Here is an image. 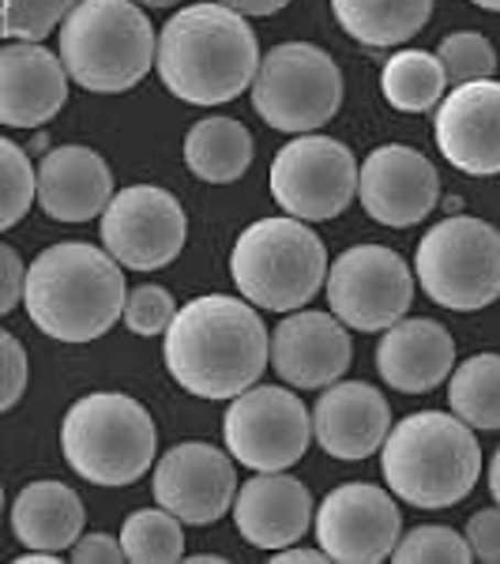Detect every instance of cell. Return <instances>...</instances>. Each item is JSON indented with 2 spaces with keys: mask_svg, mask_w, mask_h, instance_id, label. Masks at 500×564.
<instances>
[{
  "mask_svg": "<svg viewBox=\"0 0 500 564\" xmlns=\"http://www.w3.org/2000/svg\"><path fill=\"white\" fill-rule=\"evenodd\" d=\"M148 8H174V4H181V0H143Z\"/></svg>",
  "mask_w": 500,
  "mask_h": 564,
  "instance_id": "43",
  "label": "cell"
},
{
  "mask_svg": "<svg viewBox=\"0 0 500 564\" xmlns=\"http://www.w3.org/2000/svg\"><path fill=\"white\" fill-rule=\"evenodd\" d=\"M358 199L372 223L406 230L436 207L441 174L422 151L406 148V143H384L361 162Z\"/></svg>",
  "mask_w": 500,
  "mask_h": 564,
  "instance_id": "16",
  "label": "cell"
},
{
  "mask_svg": "<svg viewBox=\"0 0 500 564\" xmlns=\"http://www.w3.org/2000/svg\"><path fill=\"white\" fill-rule=\"evenodd\" d=\"M436 57H441L444 76H448L452 87L475 84V79H493V72H497L493 42H489L486 34H475V31L448 34V39L436 45Z\"/></svg>",
  "mask_w": 500,
  "mask_h": 564,
  "instance_id": "31",
  "label": "cell"
},
{
  "mask_svg": "<svg viewBox=\"0 0 500 564\" xmlns=\"http://www.w3.org/2000/svg\"><path fill=\"white\" fill-rule=\"evenodd\" d=\"M0 347H4V395H0V411H12L23 399L26 380H31V361H26L23 343L12 332L0 335Z\"/></svg>",
  "mask_w": 500,
  "mask_h": 564,
  "instance_id": "35",
  "label": "cell"
},
{
  "mask_svg": "<svg viewBox=\"0 0 500 564\" xmlns=\"http://www.w3.org/2000/svg\"><path fill=\"white\" fill-rule=\"evenodd\" d=\"M12 531L26 550L65 553L84 539V500L65 481H31L12 500Z\"/></svg>",
  "mask_w": 500,
  "mask_h": 564,
  "instance_id": "24",
  "label": "cell"
},
{
  "mask_svg": "<svg viewBox=\"0 0 500 564\" xmlns=\"http://www.w3.org/2000/svg\"><path fill=\"white\" fill-rule=\"evenodd\" d=\"M377 369L392 391L403 395H425L441 388L456 369V339L444 324L414 316L399 321L380 335L377 343Z\"/></svg>",
  "mask_w": 500,
  "mask_h": 564,
  "instance_id": "22",
  "label": "cell"
},
{
  "mask_svg": "<svg viewBox=\"0 0 500 564\" xmlns=\"http://www.w3.org/2000/svg\"><path fill=\"white\" fill-rule=\"evenodd\" d=\"M226 452L249 470H286L308 452L313 414L302 395L275 384H252L230 399L222 417Z\"/></svg>",
  "mask_w": 500,
  "mask_h": 564,
  "instance_id": "11",
  "label": "cell"
},
{
  "mask_svg": "<svg viewBox=\"0 0 500 564\" xmlns=\"http://www.w3.org/2000/svg\"><path fill=\"white\" fill-rule=\"evenodd\" d=\"M0 170H4V212H0V226L12 230L20 218L31 212L39 199V174H34L31 159L15 140H0Z\"/></svg>",
  "mask_w": 500,
  "mask_h": 564,
  "instance_id": "33",
  "label": "cell"
},
{
  "mask_svg": "<svg viewBox=\"0 0 500 564\" xmlns=\"http://www.w3.org/2000/svg\"><path fill=\"white\" fill-rule=\"evenodd\" d=\"M271 557H275L279 564H290V561H305V564H313V561H331L324 550H308V545H297V542H294V545H286V550H275Z\"/></svg>",
  "mask_w": 500,
  "mask_h": 564,
  "instance_id": "40",
  "label": "cell"
},
{
  "mask_svg": "<svg viewBox=\"0 0 500 564\" xmlns=\"http://www.w3.org/2000/svg\"><path fill=\"white\" fill-rule=\"evenodd\" d=\"M61 61L90 95H121L159 65V34L132 0H79L61 23Z\"/></svg>",
  "mask_w": 500,
  "mask_h": 564,
  "instance_id": "5",
  "label": "cell"
},
{
  "mask_svg": "<svg viewBox=\"0 0 500 564\" xmlns=\"http://www.w3.org/2000/svg\"><path fill=\"white\" fill-rule=\"evenodd\" d=\"M252 106L275 132H316L339 113L343 72L320 45L283 42L260 61Z\"/></svg>",
  "mask_w": 500,
  "mask_h": 564,
  "instance_id": "9",
  "label": "cell"
},
{
  "mask_svg": "<svg viewBox=\"0 0 500 564\" xmlns=\"http://www.w3.org/2000/svg\"><path fill=\"white\" fill-rule=\"evenodd\" d=\"M113 174L106 159L84 143H61L39 166V204L53 223H90L113 199Z\"/></svg>",
  "mask_w": 500,
  "mask_h": 564,
  "instance_id": "23",
  "label": "cell"
},
{
  "mask_svg": "<svg viewBox=\"0 0 500 564\" xmlns=\"http://www.w3.org/2000/svg\"><path fill=\"white\" fill-rule=\"evenodd\" d=\"M392 557L399 564H467L475 561V553H470L467 534L444 523H422L399 539Z\"/></svg>",
  "mask_w": 500,
  "mask_h": 564,
  "instance_id": "30",
  "label": "cell"
},
{
  "mask_svg": "<svg viewBox=\"0 0 500 564\" xmlns=\"http://www.w3.org/2000/svg\"><path fill=\"white\" fill-rule=\"evenodd\" d=\"M358 159L343 140L320 132L294 135L271 162V196L305 223L339 218L358 196Z\"/></svg>",
  "mask_w": 500,
  "mask_h": 564,
  "instance_id": "10",
  "label": "cell"
},
{
  "mask_svg": "<svg viewBox=\"0 0 500 564\" xmlns=\"http://www.w3.org/2000/svg\"><path fill=\"white\" fill-rule=\"evenodd\" d=\"M448 403L470 430H500V354H475L459 361L448 380Z\"/></svg>",
  "mask_w": 500,
  "mask_h": 564,
  "instance_id": "28",
  "label": "cell"
},
{
  "mask_svg": "<svg viewBox=\"0 0 500 564\" xmlns=\"http://www.w3.org/2000/svg\"><path fill=\"white\" fill-rule=\"evenodd\" d=\"M414 279L425 297L452 313H475L500 297V230L486 218L452 215L414 252Z\"/></svg>",
  "mask_w": 500,
  "mask_h": 564,
  "instance_id": "8",
  "label": "cell"
},
{
  "mask_svg": "<svg viewBox=\"0 0 500 564\" xmlns=\"http://www.w3.org/2000/svg\"><path fill=\"white\" fill-rule=\"evenodd\" d=\"M72 561H79V564H121L129 557H124L121 539L95 531V534H84V539L72 545Z\"/></svg>",
  "mask_w": 500,
  "mask_h": 564,
  "instance_id": "37",
  "label": "cell"
},
{
  "mask_svg": "<svg viewBox=\"0 0 500 564\" xmlns=\"http://www.w3.org/2000/svg\"><path fill=\"white\" fill-rule=\"evenodd\" d=\"M68 68L42 42H8L0 50V121L8 129H42L68 102Z\"/></svg>",
  "mask_w": 500,
  "mask_h": 564,
  "instance_id": "19",
  "label": "cell"
},
{
  "mask_svg": "<svg viewBox=\"0 0 500 564\" xmlns=\"http://www.w3.org/2000/svg\"><path fill=\"white\" fill-rule=\"evenodd\" d=\"M470 4L486 8V12H500V0H470Z\"/></svg>",
  "mask_w": 500,
  "mask_h": 564,
  "instance_id": "42",
  "label": "cell"
},
{
  "mask_svg": "<svg viewBox=\"0 0 500 564\" xmlns=\"http://www.w3.org/2000/svg\"><path fill=\"white\" fill-rule=\"evenodd\" d=\"M436 148L470 177L500 174V84L475 79L444 95L433 121Z\"/></svg>",
  "mask_w": 500,
  "mask_h": 564,
  "instance_id": "17",
  "label": "cell"
},
{
  "mask_svg": "<svg viewBox=\"0 0 500 564\" xmlns=\"http://www.w3.org/2000/svg\"><path fill=\"white\" fill-rule=\"evenodd\" d=\"M316 520L313 494L302 478L283 475V470H257L233 497V527L244 542L257 550H286L302 542L305 531Z\"/></svg>",
  "mask_w": 500,
  "mask_h": 564,
  "instance_id": "20",
  "label": "cell"
},
{
  "mask_svg": "<svg viewBox=\"0 0 500 564\" xmlns=\"http://www.w3.org/2000/svg\"><path fill=\"white\" fill-rule=\"evenodd\" d=\"M124 557L135 564H174L185 557V531L166 508H140L121 527Z\"/></svg>",
  "mask_w": 500,
  "mask_h": 564,
  "instance_id": "29",
  "label": "cell"
},
{
  "mask_svg": "<svg viewBox=\"0 0 500 564\" xmlns=\"http://www.w3.org/2000/svg\"><path fill=\"white\" fill-rule=\"evenodd\" d=\"M467 542H470L475 561L500 564V505L497 508H481V512L470 516Z\"/></svg>",
  "mask_w": 500,
  "mask_h": 564,
  "instance_id": "36",
  "label": "cell"
},
{
  "mask_svg": "<svg viewBox=\"0 0 500 564\" xmlns=\"http://www.w3.org/2000/svg\"><path fill=\"white\" fill-rule=\"evenodd\" d=\"M26 294V263L12 245H4V294H0V313H12L15 305H23Z\"/></svg>",
  "mask_w": 500,
  "mask_h": 564,
  "instance_id": "38",
  "label": "cell"
},
{
  "mask_svg": "<svg viewBox=\"0 0 500 564\" xmlns=\"http://www.w3.org/2000/svg\"><path fill=\"white\" fill-rule=\"evenodd\" d=\"M162 358L181 391L196 399H233L263 377L271 335L252 302L204 294L177 308L162 335Z\"/></svg>",
  "mask_w": 500,
  "mask_h": 564,
  "instance_id": "1",
  "label": "cell"
},
{
  "mask_svg": "<svg viewBox=\"0 0 500 564\" xmlns=\"http://www.w3.org/2000/svg\"><path fill=\"white\" fill-rule=\"evenodd\" d=\"M489 494H493V500L500 505V448H497L493 463H489Z\"/></svg>",
  "mask_w": 500,
  "mask_h": 564,
  "instance_id": "41",
  "label": "cell"
},
{
  "mask_svg": "<svg viewBox=\"0 0 500 564\" xmlns=\"http://www.w3.org/2000/svg\"><path fill=\"white\" fill-rule=\"evenodd\" d=\"M185 166L207 185H233L252 166V132L238 117H204L185 135Z\"/></svg>",
  "mask_w": 500,
  "mask_h": 564,
  "instance_id": "25",
  "label": "cell"
},
{
  "mask_svg": "<svg viewBox=\"0 0 500 564\" xmlns=\"http://www.w3.org/2000/svg\"><path fill=\"white\" fill-rule=\"evenodd\" d=\"M230 275L244 302L271 313H294L327 282V249L305 218H260L233 241Z\"/></svg>",
  "mask_w": 500,
  "mask_h": 564,
  "instance_id": "7",
  "label": "cell"
},
{
  "mask_svg": "<svg viewBox=\"0 0 500 564\" xmlns=\"http://www.w3.org/2000/svg\"><path fill=\"white\" fill-rule=\"evenodd\" d=\"M444 87L448 76L441 57L425 50H399L380 72V90L399 113H430L444 102Z\"/></svg>",
  "mask_w": 500,
  "mask_h": 564,
  "instance_id": "27",
  "label": "cell"
},
{
  "mask_svg": "<svg viewBox=\"0 0 500 564\" xmlns=\"http://www.w3.org/2000/svg\"><path fill=\"white\" fill-rule=\"evenodd\" d=\"M177 321V302L166 286H154V282H143V286L129 290V305H124V324H129L132 335H166L170 324Z\"/></svg>",
  "mask_w": 500,
  "mask_h": 564,
  "instance_id": "34",
  "label": "cell"
},
{
  "mask_svg": "<svg viewBox=\"0 0 500 564\" xmlns=\"http://www.w3.org/2000/svg\"><path fill=\"white\" fill-rule=\"evenodd\" d=\"M327 305L350 332H388L411 313L414 271L388 245H354L327 268Z\"/></svg>",
  "mask_w": 500,
  "mask_h": 564,
  "instance_id": "12",
  "label": "cell"
},
{
  "mask_svg": "<svg viewBox=\"0 0 500 564\" xmlns=\"http://www.w3.org/2000/svg\"><path fill=\"white\" fill-rule=\"evenodd\" d=\"M79 0H4V39L42 42L72 15Z\"/></svg>",
  "mask_w": 500,
  "mask_h": 564,
  "instance_id": "32",
  "label": "cell"
},
{
  "mask_svg": "<svg viewBox=\"0 0 500 564\" xmlns=\"http://www.w3.org/2000/svg\"><path fill=\"white\" fill-rule=\"evenodd\" d=\"M313 433L327 456L369 459L392 433V406L366 380H335L313 406Z\"/></svg>",
  "mask_w": 500,
  "mask_h": 564,
  "instance_id": "21",
  "label": "cell"
},
{
  "mask_svg": "<svg viewBox=\"0 0 500 564\" xmlns=\"http://www.w3.org/2000/svg\"><path fill=\"white\" fill-rule=\"evenodd\" d=\"M331 12L354 42L392 50L430 23L433 0H331Z\"/></svg>",
  "mask_w": 500,
  "mask_h": 564,
  "instance_id": "26",
  "label": "cell"
},
{
  "mask_svg": "<svg viewBox=\"0 0 500 564\" xmlns=\"http://www.w3.org/2000/svg\"><path fill=\"white\" fill-rule=\"evenodd\" d=\"M61 452L95 486H132L159 456V430L148 406L121 391H90L61 422Z\"/></svg>",
  "mask_w": 500,
  "mask_h": 564,
  "instance_id": "6",
  "label": "cell"
},
{
  "mask_svg": "<svg viewBox=\"0 0 500 564\" xmlns=\"http://www.w3.org/2000/svg\"><path fill=\"white\" fill-rule=\"evenodd\" d=\"M218 4L233 8V12H241V15H275V12H283L290 0H218Z\"/></svg>",
  "mask_w": 500,
  "mask_h": 564,
  "instance_id": "39",
  "label": "cell"
},
{
  "mask_svg": "<svg viewBox=\"0 0 500 564\" xmlns=\"http://www.w3.org/2000/svg\"><path fill=\"white\" fill-rule=\"evenodd\" d=\"M354 343L350 327L335 313L294 308L283 324L271 332V366L290 388L316 391L331 388L350 369Z\"/></svg>",
  "mask_w": 500,
  "mask_h": 564,
  "instance_id": "18",
  "label": "cell"
},
{
  "mask_svg": "<svg viewBox=\"0 0 500 564\" xmlns=\"http://www.w3.org/2000/svg\"><path fill=\"white\" fill-rule=\"evenodd\" d=\"M188 241V215L174 193L159 185H129L109 199L102 245L121 268L159 271L181 257Z\"/></svg>",
  "mask_w": 500,
  "mask_h": 564,
  "instance_id": "13",
  "label": "cell"
},
{
  "mask_svg": "<svg viewBox=\"0 0 500 564\" xmlns=\"http://www.w3.org/2000/svg\"><path fill=\"white\" fill-rule=\"evenodd\" d=\"M260 42L241 12L204 0L188 4L159 34V76L170 95L193 106L233 102L260 72Z\"/></svg>",
  "mask_w": 500,
  "mask_h": 564,
  "instance_id": "2",
  "label": "cell"
},
{
  "mask_svg": "<svg viewBox=\"0 0 500 564\" xmlns=\"http://www.w3.org/2000/svg\"><path fill=\"white\" fill-rule=\"evenodd\" d=\"M129 282L109 249L87 241H61L26 268L23 308L42 335L61 343H90L124 316Z\"/></svg>",
  "mask_w": 500,
  "mask_h": 564,
  "instance_id": "3",
  "label": "cell"
},
{
  "mask_svg": "<svg viewBox=\"0 0 500 564\" xmlns=\"http://www.w3.org/2000/svg\"><path fill=\"white\" fill-rule=\"evenodd\" d=\"M316 542L339 564H380L403 539V512L392 494L369 481L331 489L316 508Z\"/></svg>",
  "mask_w": 500,
  "mask_h": 564,
  "instance_id": "14",
  "label": "cell"
},
{
  "mask_svg": "<svg viewBox=\"0 0 500 564\" xmlns=\"http://www.w3.org/2000/svg\"><path fill=\"white\" fill-rule=\"evenodd\" d=\"M380 470L388 489L414 508H452L481 478V448L459 414L422 411L392 425Z\"/></svg>",
  "mask_w": 500,
  "mask_h": 564,
  "instance_id": "4",
  "label": "cell"
},
{
  "mask_svg": "<svg viewBox=\"0 0 500 564\" xmlns=\"http://www.w3.org/2000/svg\"><path fill=\"white\" fill-rule=\"evenodd\" d=\"M233 497H238L233 456L218 452L215 444H174L154 467V500L181 523H218L226 512H233Z\"/></svg>",
  "mask_w": 500,
  "mask_h": 564,
  "instance_id": "15",
  "label": "cell"
}]
</instances>
